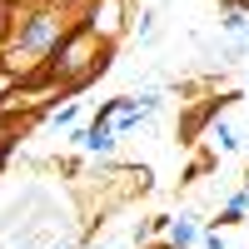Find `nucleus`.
Returning <instances> with one entry per match:
<instances>
[{
    "instance_id": "2",
    "label": "nucleus",
    "mask_w": 249,
    "mask_h": 249,
    "mask_svg": "<svg viewBox=\"0 0 249 249\" xmlns=\"http://www.w3.org/2000/svg\"><path fill=\"white\" fill-rule=\"evenodd\" d=\"M60 40H65V35H60V20H55V15H35L30 30L20 35V50H25V55H40V50H55Z\"/></svg>"
},
{
    "instance_id": "3",
    "label": "nucleus",
    "mask_w": 249,
    "mask_h": 249,
    "mask_svg": "<svg viewBox=\"0 0 249 249\" xmlns=\"http://www.w3.org/2000/svg\"><path fill=\"white\" fill-rule=\"evenodd\" d=\"M170 239H175V249H184V244L195 239V224H190V219H179L175 230H170Z\"/></svg>"
},
{
    "instance_id": "1",
    "label": "nucleus",
    "mask_w": 249,
    "mask_h": 249,
    "mask_svg": "<svg viewBox=\"0 0 249 249\" xmlns=\"http://www.w3.org/2000/svg\"><path fill=\"white\" fill-rule=\"evenodd\" d=\"M150 110H155V100H115V105H110L105 115H100V120H95V130L115 140L120 130H130V124H140V120H144V115H150Z\"/></svg>"
}]
</instances>
